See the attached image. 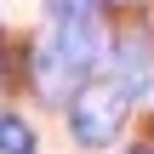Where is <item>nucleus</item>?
<instances>
[{"instance_id": "obj_4", "label": "nucleus", "mask_w": 154, "mask_h": 154, "mask_svg": "<svg viewBox=\"0 0 154 154\" xmlns=\"http://www.w3.org/2000/svg\"><path fill=\"white\" fill-rule=\"evenodd\" d=\"M51 17L57 23H86V17H97V0H51Z\"/></svg>"}, {"instance_id": "obj_5", "label": "nucleus", "mask_w": 154, "mask_h": 154, "mask_svg": "<svg viewBox=\"0 0 154 154\" xmlns=\"http://www.w3.org/2000/svg\"><path fill=\"white\" fill-rule=\"evenodd\" d=\"M109 6H114V11H137L143 0H109Z\"/></svg>"}, {"instance_id": "obj_2", "label": "nucleus", "mask_w": 154, "mask_h": 154, "mask_svg": "<svg viewBox=\"0 0 154 154\" xmlns=\"http://www.w3.org/2000/svg\"><path fill=\"white\" fill-rule=\"evenodd\" d=\"M120 86H126V97H149L154 91V69H149V46L143 40L120 46Z\"/></svg>"}, {"instance_id": "obj_1", "label": "nucleus", "mask_w": 154, "mask_h": 154, "mask_svg": "<svg viewBox=\"0 0 154 154\" xmlns=\"http://www.w3.org/2000/svg\"><path fill=\"white\" fill-rule=\"evenodd\" d=\"M69 126L86 149H103L120 126H126V86H109V80H80L74 97H69Z\"/></svg>"}, {"instance_id": "obj_6", "label": "nucleus", "mask_w": 154, "mask_h": 154, "mask_svg": "<svg viewBox=\"0 0 154 154\" xmlns=\"http://www.w3.org/2000/svg\"><path fill=\"white\" fill-rule=\"evenodd\" d=\"M0 80H6V46H0Z\"/></svg>"}, {"instance_id": "obj_7", "label": "nucleus", "mask_w": 154, "mask_h": 154, "mask_svg": "<svg viewBox=\"0 0 154 154\" xmlns=\"http://www.w3.org/2000/svg\"><path fill=\"white\" fill-rule=\"evenodd\" d=\"M131 154H149V149H131Z\"/></svg>"}, {"instance_id": "obj_3", "label": "nucleus", "mask_w": 154, "mask_h": 154, "mask_svg": "<svg viewBox=\"0 0 154 154\" xmlns=\"http://www.w3.org/2000/svg\"><path fill=\"white\" fill-rule=\"evenodd\" d=\"M0 154H34V131L17 114H0Z\"/></svg>"}]
</instances>
